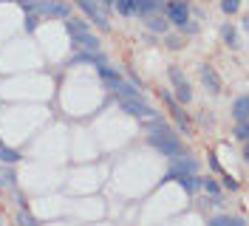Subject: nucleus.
<instances>
[{"instance_id":"1","label":"nucleus","mask_w":249,"mask_h":226,"mask_svg":"<svg viewBox=\"0 0 249 226\" xmlns=\"http://www.w3.org/2000/svg\"><path fill=\"white\" fill-rule=\"evenodd\" d=\"M62 23H65V31L71 34V43L82 45L85 51H99V40L93 37V31L88 29V23H82V20H74V17H65Z\"/></svg>"},{"instance_id":"2","label":"nucleus","mask_w":249,"mask_h":226,"mask_svg":"<svg viewBox=\"0 0 249 226\" xmlns=\"http://www.w3.org/2000/svg\"><path fill=\"white\" fill-rule=\"evenodd\" d=\"M147 141H150V147H156V150L161 153V156H167V158L181 153V144H178V139H176V133H173L170 127H156V130H150Z\"/></svg>"},{"instance_id":"3","label":"nucleus","mask_w":249,"mask_h":226,"mask_svg":"<svg viewBox=\"0 0 249 226\" xmlns=\"http://www.w3.org/2000/svg\"><path fill=\"white\" fill-rule=\"evenodd\" d=\"M26 12H34V15H43V17H57V20H65L71 17V6L62 3V0H37L31 3Z\"/></svg>"},{"instance_id":"4","label":"nucleus","mask_w":249,"mask_h":226,"mask_svg":"<svg viewBox=\"0 0 249 226\" xmlns=\"http://www.w3.org/2000/svg\"><path fill=\"white\" fill-rule=\"evenodd\" d=\"M119 107H122L127 116H136V119H144V122L159 116L147 102H142V96H133V99H122V96H119Z\"/></svg>"},{"instance_id":"5","label":"nucleus","mask_w":249,"mask_h":226,"mask_svg":"<svg viewBox=\"0 0 249 226\" xmlns=\"http://www.w3.org/2000/svg\"><path fill=\"white\" fill-rule=\"evenodd\" d=\"M77 6L88 15V20H93L99 29H108V15H105V9H102V3L99 0H77Z\"/></svg>"},{"instance_id":"6","label":"nucleus","mask_w":249,"mask_h":226,"mask_svg":"<svg viewBox=\"0 0 249 226\" xmlns=\"http://www.w3.org/2000/svg\"><path fill=\"white\" fill-rule=\"evenodd\" d=\"M164 17L170 20L173 26H178V29H184L187 20H190V9H187L184 0H170L167 6H164Z\"/></svg>"},{"instance_id":"7","label":"nucleus","mask_w":249,"mask_h":226,"mask_svg":"<svg viewBox=\"0 0 249 226\" xmlns=\"http://www.w3.org/2000/svg\"><path fill=\"white\" fill-rule=\"evenodd\" d=\"M167 181H176L184 192H196L198 190V178H196V173H178V170H167L164 173V178L161 184H167Z\"/></svg>"},{"instance_id":"8","label":"nucleus","mask_w":249,"mask_h":226,"mask_svg":"<svg viewBox=\"0 0 249 226\" xmlns=\"http://www.w3.org/2000/svg\"><path fill=\"white\" fill-rule=\"evenodd\" d=\"M170 82H173V88H176V96H178V102H190L193 99V90H190V82H187V76L181 74V68H176L173 65L170 68Z\"/></svg>"},{"instance_id":"9","label":"nucleus","mask_w":249,"mask_h":226,"mask_svg":"<svg viewBox=\"0 0 249 226\" xmlns=\"http://www.w3.org/2000/svg\"><path fill=\"white\" fill-rule=\"evenodd\" d=\"M110 90H116L122 99H133V96H142L139 82H136V79H122V76L110 82Z\"/></svg>"},{"instance_id":"10","label":"nucleus","mask_w":249,"mask_h":226,"mask_svg":"<svg viewBox=\"0 0 249 226\" xmlns=\"http://www.w3.org/2000/svg\"><path fill=\"white\" fill-rule=\"evenodd\" d=\"M198 76H201L204 88L210 90L213 96L221 93V79H218V74H215V68H213V65H201V68H198Z\"/></svg>"},{"instance_id":"11","label":"nucleus","mask_w":249,"mask_h":226,"mask_svg":"<svg viewBox=\"0 0 249 226\" xmlns=\"http://www.w3.org/2000/svg\"><path fill=\"white\" fill-rule=\"evenodd\" d=\"M170 161H173L170 170H178V173H196V170H198V161H196V158H190V156H181V153H178V156H173Z\"/></svg>"},{"instance_id":"12","label":"nucleus","mask_w":249,"mask_h":226,"mask_svg":"<svg viewBox=\"0 0 249 226\" xmlns=\"http://www.w3.org/2000/svg\"><path fill=\"white\" fill-rule=\"evenodd\" d=\"M156 9H159V0H133V15L139 17L156 15Z\"/></svg>"},{"instance_id":"13","label":"nucleus","mask_w":249,"mask_h":226,"mask_svg":"<svg viewBox=\"0 0 249 226\" xmlns=\"http://www.w3.org/2000/svg\"><path fill=\"white\" fill-rule=\"evenodd\" d=\"M210 226H247V221L238 218V215H213Z\"/></svg>"},{"instance_id":"14","label":"nucleus","mask_w":249,"mask_h":226,"mask_svg":"<svg viewBox=\"0 0 249 226\" xmlns=\"http://www.w3.org/2000/svg\"><path fill=\"white\" fill-rule=\"evenodd\" d=\"M71 62H93L96 68H102V65H108V57H105V54H99V51H88V54H79V57H74Z\"/></svg>"},{"instance_id":"15","label":"nucleus","mask_w":249,"mask_h":226,"mask_svg":"<svg viewBox=\"0 0 249 226\" xmlns=\"http://www.w3.org/2000/svg\"><path fill=\"white\" fill-rule=\"evenodd\" d=\"M232 116H235L238 122H247V116H249V99H247V96H238V99H235Z\"/></svg>"},{"instance_id":"16","label":"nucleus","mask_w":249,"mask_h":226,"mask_svg":"<svg viewBox=\"0 0 249 226\" xmlns=\"http://www.w3.org/2000/svg\"><path fill=\"white\" fill-rule=\"evenodd\" d=\"M17 184V175H15V170L6 164V167H0V187H6V190H12Z\"/></svg>"},{"instance_id":"17","label":"nucleus","mask_w":249,"mask_h":226,"mask_svg":"<svg viewBox=\"0 0 249 226\" xmlns=\"http://www.w3.org/2000/svg\"><path fill=\"white\" fill-rule=\"evenodd\" d=\"M0 161H3V164H15V161H20V153H17L15 147H9V144L0 141Z\"/></svg>"},{"instance_id":"18","label":"nucleus","mask_w":249,"mask_h":226,"mask_svg":"<svg viewBox=\"0 0 249 226\" xmlns=\"http://www.w3.org/2000/svg\"><path fill=\"white\" fill-rule=\"evenodd\" d=\"M147 29H150V31H156V34H164V31H167V17L147 15Z\"/></svg>"},{"instance_id":"19","label":"nucleus","mask_w":249,"mask_h":226,"mask_svg":"<svg viewBox=\"0 0 249 226\" xmlns=\"http://www.w3.org/2000/svg\"><path fill=\"white\" fill-rule=\"evenodd\" d=\"M198 187H204L210 195H221V187H218L213 178H198Z\"/></svg>"},{"instance_id":"20","label":"nucleus","mask_w":249,"mask_h":226,"mask_svg":"<svg viewBox=\"0 0 249 226\" xmlns=\"http://www.w3.org/2000/svg\"><path fill=\"white\" fill-rule=\"evenodd\" d=\"M221 37H224V43H227V45H241V43H238V37H235L232 26H224V29H221Z\"/></svg>"},{"instance_id":"21","label":"nucleus","mask_w":249,"mask_h":226,"mask_svg":"<svg viewBox=\"0 0 249 226\" xmlns=\"http://www.w3.org/2000/svg\"><path fill=\"white\" fill-rule=\"evenodd\" d=\"M241 9V0H221V12L224 15H235Z\"/></svg>"},{"instance_id":"22","label":"nucleus","mask_w":249,"mask_h":226,"mask_svg":"<svg viewBox=\"0 0 249 226\" xmlns=\"http://www.w3.org/2000/svg\"><path fill=\"white\" fill-rule=\"evenodd\" d=\"M113 3H116V12H119V15H133V0H113Z\"/></svg>"},{"instance_id":"23","label":"nucleus","mask_w":249,"mask_h":226,"mask_svg":"<svg viewBox=\"0 0 249 226\" xmlns=\"http://www.w3.org/2000/svg\"><path fill=\"white\" fill-rule=\"evenodd\" d=\"M170 107H173V116H176V122H178V127H181L184 133H190V122H187V116H184V113H181L176 105H170Z\"/></svg>"},{"instance_id":"24","label":"nucleus","mask_w":249,"mask_h":226,"mask_svg":"<svg viewBox=\"0 0 249 226\" xmlns=\"http://www.w3.org/2000/svg\"><path fill=\"white\" fill-rule=\"evenodd\" d=\"M17 224H23V226H34V224H37V218H34L31 212L20 209V212H17Z\"/></svg>"},{"instance_id":"25","label":"nucleus","mask_w":249,"mask_h":226,"mask_svg":"<svg viewBox=\"0 0 249 226\" xmlns=\"http://www.w3.org/2000/svg\"><path fill=\"white\" fill-rule=\"evenodd\" d=\"M37 23H40V17L34 15V12H26V20H23V29H26V31H34V29H37Z\"/></svg>"},{"instance_id":"26","label":"nucleus","mask_w":249,"mask_h":226,"mask_svg":"<svg viewBox=\"0 0 249 226\" xmlns=\"http://www.w3.org/2000/svg\"><path fill=\"white\" fill-rule=\"evenodd\" d=\"M235 136H238L241 141H247V139H249V124H247V122H238V127H235Z\"/></svg>"},{"instance_id":"27","label":"nucleus","mask_w":249,"mask_h":226,"mask_svg":"<svg viewBox=\"0 0 249 226\" xmlns=\"http://www.w3.org/2000/svg\"><path fill=\"white\" fill-rule=\"evenodd\" d=\"M167 45H170L173 51H176V48H181V37H167Z\"/></svg>"},{"instance_id":"28","label":"nucleus","mask_w":249,"mask_h":226,"mask_svg":"<svg viewBox=\"0 0 249 226\" xmlns=\"http://www.w3.org/2000/svg\"><path fill=\"white\" fill-rule=\"evenodd\" d=\"M224 187H227V190H238V181H232L230 175H224Z\"/></svg>"},{"instance_id":"29","label":"nucleus","mask_w":249,"mask_h":226,"mask_svg":"<svg viewBox=\"0 0 249 226\" xmlns=\"http://www.w3.org/2000/svg\"><path fill=\"white\" fill-rule=\"evenodd\" d=\"M15 3H20V6H23V9H29L31 3H37V0H15Z\"/></svg>"},{"instance_id":"30","label":"nucleus","mask_w":249,"mask_h":226,"mask_svg":"<svg viewBox=\"0 0 249 226\" xmlns=\"http://www.w3.org/2000/svg\"><path fill=\"white\" fill-rule=\"evenodd\" d=\"M99 3H105V6H108V3H113V0H99Z\"/></svg>"}]
</instances>
